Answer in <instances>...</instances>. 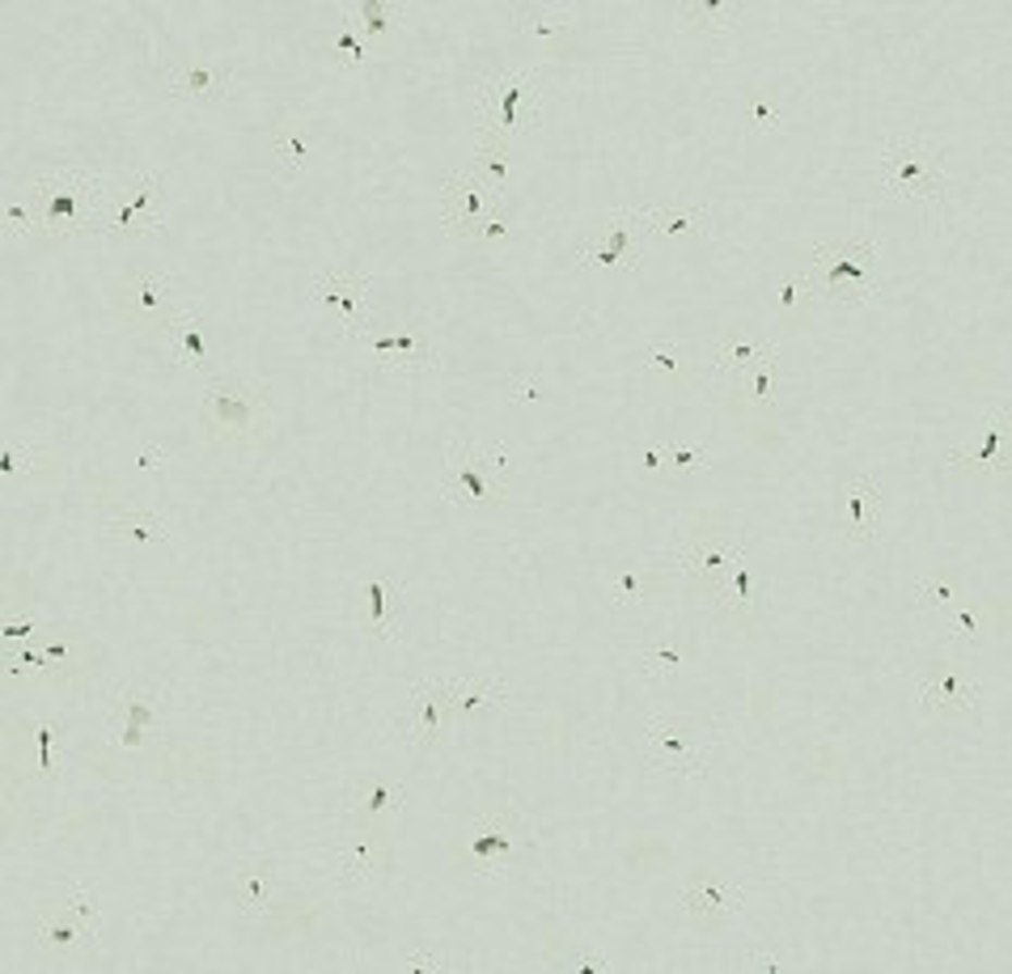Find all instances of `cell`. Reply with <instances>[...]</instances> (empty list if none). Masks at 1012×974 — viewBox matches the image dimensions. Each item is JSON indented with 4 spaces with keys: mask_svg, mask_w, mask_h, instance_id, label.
I'll list each match as a JSON object with an SVG mask.
<instances>
[{
    "mask_svg": "<svg viewBox=\"0 0 1012 974\" xmlns=\"http://www.w3.org/2000/svg\"><path fill=\"white\" fill-rule=\"evenodd\" d=\"M877 242L856 237V242H822L814 246V268L810 280L822 288L830 301H868L877 293Z\"/></svg>",
    "mask_w": 1012,
    "mask_h": 974,
    "instance_id": "6da1fadb",
    "label": "cell"
},
{
    "mask_svg": "<svg viewBox=\"0 0 1012 974\" xmlns=\"http://www.w3.org/2000/svg\"><path fill=\"white\" fill-rule=\"evenodd\" d=\"M881 170H886V192L940 208L945 195V153L928 140L890 136L881 145Z\"/></svg>",
    "mask_w": 1012,
    "mask_h": 974,
    "instance_id": "7a4b0ae2",
    "label": "cell"
},
{
    "mask_svg": "<svg viewBox=\"0 0 1012 974\" xmlns=\"http://www.w3.org/2000/svg\"><path fill=\"white\" fill-rule=\"evenodd\" d=\"M441 492L445 501L462 508H483L492 501H501L505 492V449H479L474 441L458 436L449 449V463L441 474Z\"/></svg>",
    "mask_w": 1012,
    "mask_h": 974,
    "instance_id": "3957f363",
    "label": "cell"
},
{
    "mask_svg": "<svg viewBox=\"0 0 1012 974\" xmlns=\"http://www.w3.org/2000/svg\"><path fill=\"white\" fill-rule=\"evenodd\" d=\"M203 420H208L217 441H234V445L259 441L272 424L268 403L250 386H237V382H225V378H217L203 394Z\"/></svg>",
    "mask_w": 1012,
    "mask_h": 974,
    "instance_id": "277c9868",
    "label": "cell"
},
{
    "mask_svg": "<svg viewBox=\"0 0 1012 974\" xmlns=\"http://www.w3.org/2000/svg\"><path fill=\"white\" fill-rule=\"evenodd\" d=\"M644 745H649L653 767H662L669 776H700L712 754V733L695 720L653 716L644 729Z\"/></svg>",
    "mask_w": 1012,
    "mask_h": 974,
    "instance_id": "5b68a950",
    "label": "cell"
},
{
    "mask_svg": "<svg viewBox=\"0 0 1012 974\" xmlns=\"http://www.w3.org/2000/svg\"><path fill=\"white\" fill-rule=\"evenodd\" d=\"M94 920H98V898H94V890L77 886L64 895V902L42 907L35 933H39L47 953L73 958L77 949H94Z\"/></svg>",
    "mask_w": 1012,
    "mask_h": 974,
    "instance_id": "8992f818",
    "label": "cell"
},
{
    "mask_svg": "<svg viewBox=\"0 0 1012 974\" xmlns=\"http://www.w3.org/2000/svg\"><path fill=\"white\" fill-rule=\"evenodd\" d=\"M741 555H745L741 539L725 534L720 526H700V530L682 543V551H678L687 577L700 584L712 602H720V593H725V584H729V572L741 564Z\"/></svg>",
    "mask_w": 1012,
    "mask_h": 974,
    "instance_id": "52a82bcc",
    "label": "cell"
},
{
    "mask_svg": "<svg viewBox=\"0 0 1012 974\" xmlns=\"http://www.w3.org/2000/svg\"><path fill=\"white\" fill-rule=\"evenodd\" d=\"M649 246H653V230H649L644 212L619 208L602 234L584 242L581 255H584V259H593V263H606V268H624V272H635Z\"/></svg>",
    "mask_w": 1012,
    "mask_h": 974,
    "instance_id": "ba28073f",
    "label": "cell"
},
{
    "mask_svg": "<svg viewBox=\"0 0 1012 974\" xmlns=\"http://www.w3.org/2000/svg\"><path fill=\"white\" fill-rule=\"evenodd\" d=\"M501 199H505V195L496 192V187H488L474 170L454 174V178L445 183V230L454 237H474L488 217L501 212Z\"/></svg>",
    "mask_w": 1012,
    "mask_h": 974,
    "instance_id": "9c48e42d",
    "label": "cell"
},
{
    "mask_svg": "<svg viewBox=\"0 0 1012 974\" xmlns=\"http://www.w3.org/2000/svg\"><path fill=\"white\" fill-rule=\"evenodd\" d=\"M119 313L140 326V331H165L174 318H178V306L170 297V280L161 272H136L123 280L119 288Z\"/></svg>",
    "mask_w": 1012,
    "mask_h": 974,
    "instance_id": "30bf717a",
    "label": "cell"
},
{
    "mask_svg": "<svg viewBox=\"0 0 1012 974\" xmlns=\"http://www.w3.org/2000/svg\"><path fill=\"white\" fill-rule=\"evenodd\" d=\"M534 89V73H508L483 85V136L508 145L526 119V102Z\"/></svg>",
    "mask_w": 1012,
    "mask_h": 974,
    "instance_id": "8fae6325",
    "label": "cell"
},
{
    "mask_svg": "<svg viewBox=\"0 0 1012 974\" xmlns=\"http://www.w3.org/2000/svg\"><path fill=\"white\" fill-rule=\"evenodd\" d=\"M313 297L322 301V310L331 318H340V326L360 335L365 331V318H369V280L356 268H335V272H322L313 280Z\"/></svg>",
    "mask_w": 1012,
    "mask_h": 974,
    "instance_id": "7c38bea8",
    "label": "cell"
},
{
    "mask_svg": "<svg viewBox=\"0 0 1012 974\" xmlns=\"http://www.w3.org/2000/svg\"><path fill=\"white\" fill-rule=\"evenodd\" d=\"M974 700H978V682L962 662H936L920 682V707L936 720H949V716L966 712Z\"/></svg>",
    "mask_w": 1012,
    "mask_h": 974,
    "instance_id": "4fadbf2b",
    "label": "cell"
},
{
    "mask_svg": "<svg viewBox=\"0 0 1012 974\" xmlns=\"http://www.w3.org/2000/svg\"><path fill=\"white\" fill-rule=\"evenodd\" d=\"M454 725L449 707V682H416L411 691V712L403 716V738L411 745H436L445 729Z\"/></svg>",
    "mask_w": 1012,
    "mask_h": 974,
    "instance_id": "5bb4252c",
    "label": "cell"
},
{
    "mask_svg": "<svg viewBox=\"0 0 1012 974\" xmlns=\"http://www.w3.org/2000/svg\"><path fill=\"white\" fill-rule=\"evenodd\" d=\"M161 195L157 178H136V187L119 192L111 199V208H102V225L107 230H119L127 237H140V234H153L161 230V217L153 212V199Z\"/></svg>",
    "mask_w": 1012,
    "mask_h": 974,
    "instance_id": "9a60e30c",
    "label": "cell"
},
{
    "mask_svg": "<svg viewBox=\"0 0 1012 974\" xmlns=\"http://www.w3.org/2000/svg\"><path fill=\"white\" fill-rule=\"evenodd\" d=\"M513 852V818L508 814H488V818L470 822V843H467V864H474L479 873H496L501 860Z\"/></svg>",
    "mask_w": 1012,
    "mask_h": 974,
    "instance_id": "2e32d148",
    "label": "cell"
},
{
    "mask_svg": "<svg viewBox=\"0 0 1012 974\" xmlns=\"http://www.w3.org/2000/svg\"><path fill=\"white\" fill-rule=\"evenodd\" d=\"M225 85H230L225 64H212V60H203V56H187V60L170 73V89H174L178 98L199 102V107H212V102L225 94Z\"/></svg>",
    "mask_w": 1012,
    "mask_h": 974,
    "instance_id": "e0dca14e",
    "label": "cell"
},
{
    "mask_svg": "<svg viewBox=\"0 0 1012 974\" xmlns=\"http://www.w3.org/2000/svg\"><path fill=\"white\" fill-rule=\"evenodd\" d=\"M738 902V890L725 881V877H716V873H695L691 881H687V890H682V907H687V915L695 920V924H720L725 920V911Z\"/></svg>",
    "mask_w": 1012,
    "mask_h": 974,
    "instance_id": "ac0fdd59",
    "label": "cell"
},
{
    "mask_svg": "<svg viewBox=\"0 0 1012 974\" xmlns=\"http://www.w3.org/2000/svg\"><path fill=\"white\" fill-rule=\"evenodd\" d=\"M360 335L369 340V352L394 369H429L432 365V344L424 340L420 326H407L394 335H373V331H360Z\"/></svg>",
    "mask_w": 1012,
    "mask_h": 974,
    "instance_id": "d6986e66",
    "label": "cell"
},
{
    "mask_svg": "<svg viewBox=\"0 0 1012 974\" xmlns=\"http://www.w3.org/2000/svg\"><path fill=\"white\" fill-rule=\"evenodd\" d=\"M873 513H877V483H873L868 474H860V479H848V483H843V496H839V517H843V534H848V539H856V543H868V539H877Z\"/></svg>",
    "mask_w": 1012,
    "mask_h": 974,
    "instance_id": "ffe728a7",
    "label": "cell"
},
{
    "mask_svg": "<svg viewBox=\"0 0 1012 974\" xmlns=\"http://www.w3.org/2000/svg\"><path fill=\"white\" fill-rule=\"evenodd\" d=\"M1004 441H1009V411L1000 407V411L991 416V429H987V436H983L978 445H971V449H953V454H949V467L978 470V474H987V470H1000V467H1004Z\"/></svg>",
    "mask_w": 1012,
    "mask_h": 974,
    "instance_id": "44dd1931",
    "label": "cell"
},
{
    "mask_svg": "<svg viewBox=\"0 0 1012 974\" xmlns=\"http://www.w3.org/2000/svg\"><path fill=\"white\" fill-rule=\"evenodd\" d=\"M644 221H649L653 237L687 242V237H700L703 230H707V208H703V204H691V208L669 204V208H649V212H644Z\"/></svg>",
    "mask_w": 1012,
    "mask_h": 974,
    "instance_id": "7402d4cb",
    "label": "cell"
},
{
    "mask_svg": "<svg viewBox=\"0 0 1012 974\" xmlns=\"http://www.w3.org/2000/svg\"><path fill=\"white\" fill-rule=\"evenodd\" d=\"M157 720V703L153 695H145V691H127L123 700H119V745L123 750H136L140 741H145V729Z\"/></svg>",
    "mask_w": 1012,
    "mask_h": 974,
    "instance_id": "603a6c76",
    "label": "cell"
},
{
    "mask_svg": "<svg viewBox=\"0 0 1012 974\" xmlns=\"http://www.w3.org/2000/svg\"><path fill=\"white\" fill-rule=\"evenodd\" d=\"M772 356H776L772 344H754V340H720V344L712 348L716 369L729 373V378H745L754 365H763V360H772Z\"/></svg>",
    "mask_w": 1012,
    "mask_h": 974,
    "instance_id": "cb8c5ba5",
    "label": "cell"
},
{
    "mask_svg": "<svg viewBox=\"0 0 1012 974\" xmlns=\"http://www.w3.org/2000/svg\"><path fill=\"white\" fill-rule=\"evenodd\" d=\"M115 534L123 543L132 546H165L170 534H165V521L157 513H145V508H119L115 513Z\"/></svg>",
    "mask_w": 1012,
    "mask_h": 974,
    "instance_id": "d4e9b609",
    "label": "cell"
},
{
    "mask_svg": "<svg viewBox=\"0 0 1012 974\" xmlns=\"http://www.w3.org/2000/svg\"><path fill=\"white\" fill-rule=\"evenodd\" d=\"M394 801H398V784H390V779H365V784H356V792H351V814H356L360 826H373Z\"/></svg>",
    "mask_w": 1012,
    "mask_h": 974,
    "instance_id": "484cf974",
    "label": "cell"
},
{
    "mask_svg": "<svg viewBox=\"0 0 1012 974\" xmlns=\"http://www.w3.org/2000/svg\"><path fill=\"white\" fill-rule=\"evenodd\" d=\"M165 335L174 340L178 360H183L187 369H203V360H208V344H203V331H199V313L183 310L174 322H170V326H165Z\"/></svg>",
    "mask_w": 1012,
    "mask_h": 974,
    "instance_id": "4316f807",
    "label": "cell"
},
{
    "mask_svg": "<svg viewBox=\"0 0 1012 974\" xmlns=\"http://www.w3.org/2000/svg\"><path fill=\"white\" fill-rule=\"evenodd\" d=\"M521 30L543 42H564L572 35V13L568 9H539V4H521Z\"/></svg>",
    "mask_w": 1012,
    "mask_h": 974,
    "instance_id": "83f0119b",
    "label": "cell"
},
{
    "mask_svg": "<svg viewBox=\"0 0 1012 974\" xmlns=\"http://www.w3.org/2000/svg\"><path fill=\"white\" fill-rule=\"evenodd\" d=\"M733 17H738V4H729V0H687L682 4V26H691V30H725V26H733Z\"/></svg>",
    "mask_w": 1012,
    "mask_h": 974,
    "instance_id": "f1b7e54d",
    "label": "cell"
},
{
    "mask_svg": "<svg viewBox=\"0 0 1012 974\" xmlns=\"http://www.w3.org/2000/svg\"><path fill=\"white\" fill-rule=\"evenodd\" d=\"M758 597H763V589L754 581V572H750L745 564H738V568L729 572V584H725V593H720L716 606H725V611H733V615H754Z\"/></svg>",
    "mask_w": 1012,
    "mask_h": 974,
    "instance_id": "f546056e",
    "label": "cell"
},
{
    "mask_svg": "<svg viewBox=\"0 0 1012 974\" xmlns=\"http://www.w3.org/2000/svg\"><path fill=\"white\" fill-rule=\"evenodd\" d=\"M488 703H505V691H501V687H492V682H449L454 725H458L462 716H470V712L488 707Z\"/></svg>",
    "mask_w": 1012,
    "mask_h": 974,
    "instance_id": "4dcf8cb0",
    "label": "cell"
},
{
    "mask_svg": "<svg viewBox=\"0 0 1012 974\" xmlns=\"http://www.w3.org/2000/svg\"><path fill=\"white\" fill-rule=\"evenodd\" d=\"M474 174H479L488 187H496V192L505 195V183H508V145H501V140H488V136H479V161H474Z\"/></svg>",
    "mask_w": 1012,
    "mask_h": 974,
    "instance_id": "1f68e13d",
    "label": "cell"
},
{
    "mask_svg": "<svg viewBox=\"0 0 1012 974\" xmlns=\"http://www.w3.org/2000/svg\"><path fill=\"white\" fill-rule=\"evenodd\" d=\"M365 624L382 636H394V624H390V584L386 581H365Z\"/></svg>",
    "mask_w": 1012,
    "mask_h": 974,
    "instance_id": "d6a6232c",
    "label": "cell"
},
{
    "mask_svg": "<svg viewBox=\"0 0 1012 974\" xmlns=\"http://www.w3.org/2000/svg\"><path fill=\"white\" fill-rule=\"evenodd\" d=\"M0 470H4V479H22V470L35 479L39 470H51V458H47V454H35V449H22L17 441H9L4 454H0Z\"/></svg>",
    "mask_w": 1012,
    "mask_h": 974,
    "instance_id": "836d02e7",
    "label": "cell"
},
{
    "mask_svg": "<svg viewBox=\"0 0 1012 974\" xmlns=\"http://www.w3.org/2000/svg\"><path fill=\"white\" fill-rule=\"evenodd\" d=\"M382 860H386V852L373 848V839H356L348 852H344V868H348V877L373 881V873L382 868Z\"/></svg>",
    "mask_w": 1012,
    "mask_h": 974,
    "instance_id": "e575fe53",
    "label": "cell"
},
{
    "mask_svg": "<svg viewBox=\"0 0 1012 974\" xmlns=\"http://www.w3.org/2000/svg\"><path fill=\"white\" fill-rule=\"evenodd\" d=\"M915 597H920V606H924V611H940V615H949V611H953V602H958V584L949 581V577H928V581L915 584Z\"/></svg>",
    "mask_w": 1012,
    "mask_h": 974,
    "instance_id": "d590c367",
    "label": "cell"
},
{
    "mask_svg": "<svg viewBox=\"0 0 1012 974\" xmlns=\"http://www.w3.org/2000/svg\"><path fill=\"white\" fill-rule=\"evenodd\" d=\"M644 593H649V572L644 568H624L615 577V584H610V602L615 606H635V602H644Z\"/></svg>",
    "mask_w": 1012,
    "mask_h": 974,
    "instance_id": "8d00e7d4",
    "label": "cell"
},
{
    "mask_svg": "<svg viewBox=\"0 0 1012 974\" xmlns=\"http://www.w3.org/2000/svg\"><path fill=\"white\" fill-rule=\"evenodd\" d=\"M55 741H60V725H55V720H35V725H30V750H35L39 772H51V767H55Z\"/></svg>",
    "mask_w": 1012,
    "mask_h": 974,
    "instance_id": "74e56055",
    "label": "cell"
},
{
    "mask_svg": "<svg viewBox=\"0 0 1012 974\" xmlns=\"http://www.w3.org/2000/svg\"><path fill=\"white\" fill-rule=\"evenodd\" d=\"M306 153H310V149H306V136H301V127L288 119V123L280 127V136H275V157H280L288 170H301V165H306Z\"/></svg>",
    "mask_w": 1012,
    "mask_h": 974,
    "instance_id": "f35d334b",
    "label": "cell"
},
{
    "mask_svg": "<svg viewBox=\"0 0 1012 974\" xmlns=\"http://www.w3.org/2000/svg\"><path fill=\"white\" fill-rule=\"evenodd\" d=\"M644 665H649V674H657V678H674V674L682 669V649L665 640V644L644 653Z\"/></svg>",
    "mask_w": 1012,
    "mask_h": 974,
    "instance_id": "ab89813d",
    "label": "cell"
},
{
    "mask_svg": "<svg viewBox=\"0 0 1012 974\" xmlns=\"http://www.w3.org/2000/svg\"><path fill=\"white\" fill-rule=\"evenodd\" d=\"M644 360H649L653 369H662V373H669V378H687V360L678 356V348H674V344H649V352H644Z\"/></svg>",
    "mask_w": 1012,
    "mask_h": 974,
    "instance_id": "60d3db41",
    "label": "cell"
},
{
    "mask_svg": "<svg viewBox=\"0 0 1012 974\" xmlns=\"http://www.w3.org/2000/svg\"><path fill=\"white\" fill-rule=\"evenodd\" d=\"M356 13H360V22H365V30H369V35H386L394 4H386V0H360V4H356Z\"/></svg>",
    "mask_w": 1012,
    "mask_h": 974,
    "instance_id": "b9f144b4",
    "label": "cell"
},
{
    "mask_svg": "<svg viewBox=\"0 0 1012 974\" xmlns=\"http://www.w3.org/2000/svg\"><path fill=\"white\" fill-rule=\"evenodd\" d=\"M662 463H669L674 470H682V467H707V463H712V454H707L703 445H665V449H662Z\"/></svg>",
    "mask_w": 1012,
    "mask_h": 974,
    "instance_id": "7bdbcfd3",
    "label": "cell"
},
{
    "mask_svg": "<svg viewBox=\"0 0 1012 974\" xmlns=\"http://www.w3.org/2000/svg\"><path fill=\"white\" fill-rule=\"evenodd\" d=\"M805 293H814V280H810V272L788 275V280L779 284V310L792 313L797 306H801V297H805Z\"/></svg>",
    "mask_w": 1012,
    "mask_h": 974,
    "instance_id": "ee69618b",
    "label": "cell"
},
{
    "mask_svg": "<svg viewBox=\"0 0 1012 974\" xmlns=\"http://www.w3.org/2000/svg\"><path fill=\"white\" fill-rule=\"evenodd\" d=\"M949 636L953 640H966V644H978L983 640V624H978V615L974 611H949Z\"/></svg>",
    "mask_w": 1012,
    "mask_h": 974,
    "instance_id": "f6af8a7d",
    "label": "cell"
},
{
    "mask_svg": "<svg viewBox=\"0 0 1012 974\" xmlns=\"http://www.w3.org/2000/svg\"><path fill=\"white\" fill-rule=\"evenodd\" d=\"M772 390H776V360H763V365L750 369V394H754L758 403H767Z\"/></svg>",
    "mask_w": 1012,
    "mask_h": 974,
    "instance_id": "bcb514c9",
    "label": "cell"
},
{
    "mask_svg": "<svg viewBox=\"0 0 1012 974\" xmlns=\"http://www.w3.org/2000/svg\"><path fill=\"white\" fill-rule=\"evenodd\" d=\"M4 230H9V234H35L42 225H39V217L26 212L22 204H9V208H4Z\"/></svg>",
    "mask_w": 1012,
    "mask_h": 974,
    "instance_id": "7dc6e473",
    "label": "cell"
},
{
    "mask_svg": "<svg viewBox=\"0 0 1012 974\" xmlns=\"http://www.w3.org/2000/svg\"><path fill=\"white\" fill-rule=\"evenodd\" d=\"M335 56H344V60H351V64H365L369 47H365V39H360L356 30H340V39H335Z\"/></svg>",
    "mask_w": 1012,
    "mask_h": 974,
    "instance_id": "c3c4849f",
    "label": "cell"
},
{
    "mask_svg": "<svg viewBox=\"0 0 1012 974\" xmlns=\"http://www.w3.org/2000/svg\"><path fill=\"white\" fill-rule=\"evenodd\" d=\"M745 115L754 119V127H779V107H776V102L750 98V102H745Z\"/></svg>",
    "mask_w": 1012,
    "mask_h": 974,
    "instance_id": "681fc988",
    "label": "cell"
},
{
    "mask_svg": "<svg viewBox=\"0 0 1012 974\" xmlns=\"http://www.w3.org/2000/svg\"><path fill=\"white\" fill-rule=\"evenodd\" d=\"M454 962H445V958H432V953H411L407 958V971H449Z\"/></svg>",
    "mask_w": 1012,
    "mask_h": 974,
    "instance_id": "f907efd6",
    "label": "cell"
},
{
    "mask_svg": "<svg viewBox=\"0 0 1012 974\" xmlns=\"http://www.w3.org/2000/svg\"><path fill=\"white\" fill-rule=\"evenodd\" d=\"M242 895H246L250 907H268V886H263V877H246V881H242Z\"/></svg>",
    "mask_w": 1012,
    "mask_h": 974,
    "instance_id": "816d5d0a",
    "label": "cell"
},
{
    "mask_svg": "<svg viewBox=\"0 0 1012 974\" xmlns=\"http://www.w3.org/2000/svg\"><path fill=\"white\" fill-rule=\"evenodd\" d=\"M165 463H170V458H165L161 445H145V449H140V467H165Z\"/></svg>",
    "mask_w": 1012,
    "mask_h": 974,
    "instance_id": "f5cc1de1",
    "label": "cell"
},
{
    "mask_svg": "<svg viewBox=\"0 0 1012 974\" xmlns=\"http://www.w3.org/2000/svg\"><path fill=\"white\" fill-rule=\"evenodd\" d=\"M539 394H543V390H539V382H534V378H521V382H513V398H526V403H530V398H539Z\"/></svg>",
    "mask_w": 1012,
    "mask_h": 974,
    "instance_id": "db71d44e",
    "label": "cell"
},
{
    "mask_svg": "<svg viewBox=\"0 0 1012 974\" xmlns=\"http://www.w3.org/2000/svg\"><path fill=\"white\" fill-rule=\"evenodd\" d=\"M0 636H4V640H17V636H35V624H26V619H13V624L0 627Z\"/></svg>",
    "mask_w": 1012,
    "mask_h": 974,
    "instance_id": "11a10c76",
    "label": "cell"
},
{
    "mask_svg": "<svg viewBox=\"0 0 1012 974\" xmlns=\"http://www.w3.org/2000/svg\"><path fill=\"white\" fill-rule=\"evenodd\" d=\"M745 966H754V971H779V958H772V953H754V958H745Z\"/></svg>",
    "mask_w": 1012,
    "mask_h": 974,
    "instance_id": "9f6ffc18",
    "label": "cell"
},
{
    "mask_svg": "<svg viewBox=\"0 0 1012 974\" xmlns=\"http://www.w3.org/2000/svg\"><path fill=\"white\" fill-rule=\"evenodd\" d=\"M501 234H508V221H505V217H501V221H483V225H479V234H474V237H501Z\"/></svg>",
    "mask_w": 1012,
    "mask_h": 974,
    "instance_id": "6f0895ef",
    "label": "cell"
},
{
    "mask_svg": "<svg viewBox=\"0 0 1012 974\" xmlns=\"http://www.w3.org/2000/svg\"><path fill=\"white\" fill-rule=\"evenodd\" d=\"M577 966H581V971H610V962H602L597 953H589V958H581Z\"/></svg>",
    "mask_w": 1012,
    "mask_h": 974,
    "instance_id": "680465c9",
    "label": "cell"
}]
</instances>
